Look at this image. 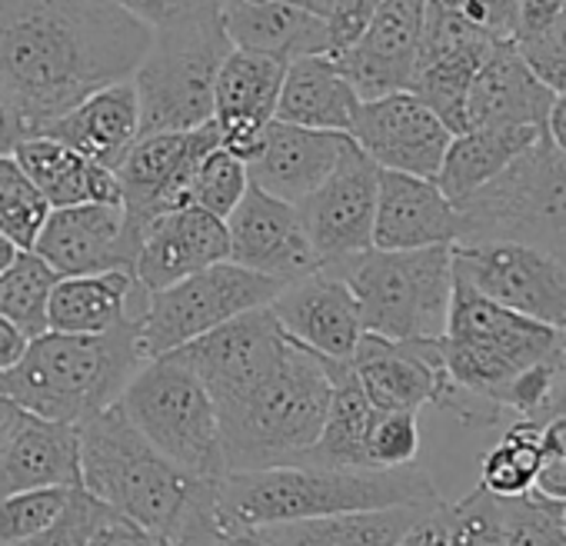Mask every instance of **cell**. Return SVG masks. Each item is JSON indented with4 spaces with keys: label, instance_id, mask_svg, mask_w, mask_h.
<instances>
[{
    "label": "cell",
    "instance_id": "1",
    "mask_svg": "<svg viewBox=\"0 0 566 546\" xmlns=\"http://www.w3.org/2000/svg\"><path fill=\"white\" fill-rule=\"evenodd\" d=\"M154 31L117 0H0V84L28 137L94 91L127 81Z\"/></svg>",
    "mask_w": 566,
    "mask_h": 546
},
{
    "label": "cell",
    "instance_id": "2",
    "mask_svg": "<svg viewBox=\"0 0 566 546\" xmlns=\"http://www.w3.org/2000/svg\"><path fill=\"white\" fill-rule=\"evenodd\" d=\"M447 384L433 407L463 427H496L503 413L530 420L566 367V330L513 314L453 277L440 337Z\"/></svg>",
    "mask_w": 566,
    "mask_h": 546
},
{
    "label": "cell",
    "instance_id": "3",
    "mask_svg": "<svg viewBox=\"0 0 566 546\" xmlns=\"http://www.w3.org/2000/svg\"><path fill=\"white\" fill-rule=\"evenodd\" d=\"M430 473L410 466H321L283 463L263 470H230L213 486V516L227 533L294 523L354 510L403 503H440Z\"/></svg>",
    "mask_w": 566,
    "mask_h": 546
},
{
    "label": "cell",
    "instance_id": "4",
    "mask_svg": "<svg viewBox=\"0 0 566 546\" xmlns=\"http://www.w3.org/2000/svg\"><path fill=\"white\" fill-rule=\"evenodd\" d=\"M140 364L137 317L101 334L44 330L11 370L0 374V393L28 413L81 427L120 400Z\"/></svg>",
    "mask_w": 566,
    "mask_h": 546
},
{
    "label": "cell",
    "instance_id": "5",
    "mask_svg": "<svg viewBox=\"0 0 566 546\" xmlns=\"http://www.w3.org/2000/svg\"><path fill=\"white\" fill-rule=\"evenodd\" d=\"M327 407L331 374L324 357L291 340L270 377L217 407L227 473L297 463L317 443Z\"/></svg>",
    "mask_w": 566,
    "mask_h": 546
},
{
    "label": "cell",
    "instance_id": "6",
    "mask_svg": "<svg viewBox=\"0 0 566 546\" xmlns=\"http://www.w3.org/2000/svg\"><path fill=\"white\" fill-rule=\"evenodd\" d=\"M81 437V486L107 510L137 526L174 536L190 503L210 486L170 456H164L120 410L111 403L77 427Z\"/></svg>",
    "mask_w": 566,
    "mask_h": 546
},
{
    "label": "cell",
    "instance_id": "7",
    "mask_svg": "<svg viewBox=\"0 0 566 546\" xmlns=\"http://www.w3.org/2000/svg\"><path fill=\"white\" fill-rule=\"evenodd\" d=\"M350 284L367 334L390 340H437L453 297V243L417 250L370 246L334 263Z\"/></svg>",
    "mask_w": 566,
    "mask_h": 546
},
{
    "label": "cell",
    "instance_id": "8",
    "mask_svg": "<svg viewBox=\"0 0 566 546\" xmlns=\"http://www.w3.org/2000/svg\"><path fill=\"white\" fill-rule=\"evenodd\" d=\"M460 240H520L566 263V150L546 134L457 203Z\"/></svg>",
    "mask_w": 566,
    "mask_h": 546
},
{
    "label": "cell",
    "instance_id": "9",
    "mask_svg": "<svg viewBox=\"0 0 566 546\" xmlns=\"http://www.w3.org/2000/svg\"><path fill=\"white\" fill-rule=\"evenodd\" d=\"M230 41L217 14L187 18L154 31V41L130 74L140 104V134L193 130L213 120V84Z\"/></svg>",
    "mask_w": 566,
    "mask_h": 546
},
{
    "label": "cell",
    "instance_id": "10",
    "mask_svg": "<svg viewBox=\"0 0 566 546\" xmlns=\"http://www.w3.org/2000/svg\"><path fill=\"white\" fill-rule=\"evenodd\" d=\"M117 403L130 423L190 476L217 483L227 473L217 407L200 377L174 354L144 360Z\"/></svg>",
    "mask_w": 566,
    "mask_h": 546
},
{
    "label": "cell",
    "instance_id": "11",
    "mask_svg": "<svg viewBox=\"0 0 566 546\" xmlns=\"http://www.w3.org/2000/svg\"><path fill=\"white\" fill-rule=\"evenodd\" d=\"M283 281L276 277H263V273L223 260L164 291H154L147 294V304L137 317L140 357H164L247 311L270 307Z\"/></svg>",
    "mask_w": 566,
    "mask_h": 546
},
{
    "label": "cell",
    "instance_id": "12",
    "mask_svg": "<svg viewBox=\"0 0 566 546\" xmlns=\"http://www.w3.org/2000/svg\"><path fill=\"white\" fill-rule=\"evenodd\" d=\"M453 277L486 301L566 330V263L520 240L453 243Z\"/></svg>",
    "mask_w": 566,
    "mask_h": 546
},
{
    "label": "cell",
    "instance_id": "13",
    "mask_svg": "<svg viewBox=\"0 0 566 546\" xmlns=\"http://www.w3.org/2000/svg\"><path fill=\"white\" fill-rule=\"evenodd\" d=\"M287 347L291 337L280 330L273 311L256 307L170 354L200 377L213 407H223L270 377Z\"/></svg>",
    "mask_w": 566,
    "mask_h": 546
},
{
    "label": "cell",
    "instance_id": "14",
    "mask_svg": "<svg viewBox=\"0 0 566 546\" xmlns=\"http://www.w3.org/2000/svg\"><path fill=\"white\" fill-rule=\"evenodd\" d=\"M506 41L490 38L453 11L427 0V21L420 38L410 94H417L453 134L467 130V94L483 61Z\"/></svg>",
    "mask_w": 566,
    "mask_h": 546
},
{
    "label": "cell",
    "instance_id": "15",
    "mask_svg": "<svg viewBox=\"0 0 566 546\" xmlns=\"http://www.w3.org/2000/svg\"><path fill=\"white\" fill-rule=\"evenodd\" d=\"M380 167L350 140L331 177L297 203L307 240L321 266H334L374 246Z\"/></svg>",
    "mask_w": 566,
    "mask_h": 546
},
{
    "label": "cell",
    "instance_id": "16",
    "mask_svg": "<svg viewBox=\"0 0 566 546\" xmlns=\"http://www.w3.org/2000/svg\"><path fill=\"white\" fill-rule=\"evenodd\" d=\"M453 130L410 91L360 101L350 140L380 167L413 177H437Z\"/></svg>",
    "mask_w": 566,
    "mask_h": 546
},
{
    "label": "cell",
    "instance_id": "17",
    "mask_svg": "<svg viewBox=\"0 0 566 546\" xmlns=\"http://www.w3.org/2000/svg\"><path fill=\"white\" fill-rule=\"evenodd\" d=\"M270 311L283 334L324 360H350L364 337L357 297L331 266H317L283 284Z\"/></svg>",
    "mask_w": 566,
    "mask_h": 546
},
{
    "label": "cell",
    "instance_id": "18",
    "mask_svg": "<svg viewBox=\"0 0 566 546\" xmlns=\"http://www.w3.org/2000/svg\"><path fill=\"white\" fill-rule=\"evenodd\" d=\"M223 223L230 237V260L253 273H263V277L291 284L321 266L297 203L270 197L253 183L243 190L240 203Z\"/></svg>",
    "mask_w": 566,
    "mask_h": 546
},
{
    "label": "cell",
    "instance_id": "19",
    "mask_svg": "<svg viewBox=\"0 0 566 546\" xmlns=\"http://www.w3.org/2000/svg\"><path fill=\"white\" fill-rule=\"evenodd\" d=\"M427 21V0H377L360 38L334 54L360 101L410 91Z\"/></svg>",
    "mask_w": 566,
    "mask_h": 546
},
{
    "label": "cell",
    "instance_id": "20",
    "mask_svg": "<svg viewBox=\"0 0 566 546\" xmlns=\"http://www.w3.org/2000/svg\"><path fill=\"white\" fill-rule=\"evenodd\" d=\"M347 147L350 134L311 130L273 117L243 164L253 187L287 203H301L331 177Z\"/></svg>",
    "mask_w": 566,
    "mask_h": 546
},
{
    "label": "cell",
    "instance_id": "21",
    "mask_svg": "<svg viewBox=\"0 0 566 546\" xmlns=\"http://www.w3.org/2000/svg\"><path fill=\"white\" fill-rule=\"evenodd\" d=\"M350 370L377 410L420 413L427 403H437L447 384L440 337L437 340H390V337L364 330L350 357Z\"/></svg>",
    "mask_w": 566,
    "mask_h": 546
},
{
    "label": "cell",
    "instance_id": "22",
    "mask_svg": "<svg viewBox=\"0 0 566 546\" xmlns=\"http://www.w3.org/2000/svg\"><path fill=\"white\" fill-rule=\"evenodd\" d=\"M230 260L227 223L193 203L160 213L140 237L134 253V277L147 294L164 291L197 270Z\"/></svg>",
    "mask_w": 566,
    "mask_h": 546
},
{
    "label": "cell",
    "instance_id": "23",
    "mask_svg": "<svg viewBox=\"0 0 566 546\" xmlns=\"http://www.w3.org/2000/svg\"><path fill=\"white\" fill-rule=\"evenodd\" d=\"M283 71L287 61L270 54L230 48L223 57L213 84V124L220 130V144L237 157H247L263 127L276 117Z\"/></svg>",
    "mask_w": 566,
    "mask_h": 546
},
{
    "label": "cell",
    "instance_id": "24",
    "mask_svg": "<svg viewBox=\"0 0 566 546\" xmlns=\"http://www.w3.org/2000/svg\"><path fill=\"white\" fill-rule=\"evenodd\" d=\"M460 240V210L430 177L380 170L374 246L417 250Z\"/></svg>",
    "mask_w": 566,
    "mask_h": 546
},
{
    "label": "cell",
    "instance_id": "25",
    "mask_svg": "<svg viewBox=\"0 0 566 546\" xmlns=\"http://www.w3.org/2000/svg\"><path fill=\"white\" fill-rule=\"evenodd\" d=\"M57 277L127 266L120 203H77L48 213L34 246Z\"/></svg>",
    "mask_w": 566,
    "mask_h": 546
},
{
    "label": "cell",
    "instance_id": "26",
    "mask_svg": "<svg viewBox=\"0 0 566 546\" xmlns=\"http://www.w3.org/2000/svg\"><path fill=\"white\" fill-rule=\"evenodd\" d=\"M41 486H81V437L74 423L21 410L0 443V496Z\"/></svg>",
    "mask_w": 566,
    "mask_h": 546
},
{
    "label": "cell",
    "instance_id": "27",
    "mask_svg": "<svg viewBox=\"0 0 566 546\" xmlns=\"http://www.w3.org/2000/svg\"><path fill=\"white\" fill-rule=\"evenodd\" d=\"M556 94L523 64L513 41L500 44L476 71L467 94L470 127H536L546 130Z\"/></svg>",
    "mask_w": 566,
    "mask_h": 546
},
{
    "label": "cell",
    "instance_id": "28",
    "mask_svg": "<svg viewBox=\"0 0 566 546\" xmlns=\"http://www.w3.org/2000/svg\"><path fill=\"white\" fill-rule=\"evenodd\" d=\"M38 134H48L67 144L71 150L84 154L87 160L117 170L130 144L140 137V104H137L134 81L127 77L94 91L67 114L44 124Z\"/></svg>",
    "mask_w": 566,
    "mask_h": 546
},
{
    "label": "cell",
    "instance_id": "29",
    "mask_svg": "<svg viewBox=\"0 0 566 546\" xmlns=\"http://www.w3.org/2000/svg\"><path fill=\"white\" fill-rule=\"evenodd\" d=\"M220 24L237 51L297 61L311 54H331L327 24L283 0H223Z\"/></svg>",
    "mask_w": 566,
    "mask_h": 546
},
{
    "label": "cell",
    "instance_id": "30",
    "mask_svg": "<svg viewBox=\"0 0 566 546\" xmlns=\"http://www.w3.org/2000/svg\"><path fill=\"white\" fill-rule=\"evenodd\" d=\"M144 304H147V291L140 287L130 266L57 277L48 304V330L101 334L130 317H140Z\"/></svg>",
    "mask_w": 566,
    "mask_h": 546
},
{
    "label": "cell",
    "instance_id": "31",
    "mask_svg": "<svg viewBox=\"0 0 566 546\" xmlns=\"http://www.w3.org/2000/svg\"><path fill=\"white\" fill-rule=\"evenodd\" d=\"M357 111H360V97L354 84L344 77L334 54H311V57L287 61L276 97V120L311 127V130L350 134Z\"/></svg>",
    "mask_w": 566,
    "mask_h": 546
},
{
    "label": "cell",
    "instance_id": "32",
    "mask_svg": "<svg viewBox=\"0 0 566 546\" xmlns=\"http://www.w3.org/2000/svg\"><path fill=\"white\" fill-rule=\"evenodd\" d=\"M14 160L44 193L51 210L77 203H120L117 170L87 160L84 154L71 150L67 144L48 134L24 137L14 147Z\"/></svg>",
    "mask_w": 566,
    "mask_h": 546
},
{
    "label": "cell",
    "instance_id": "33",
    "mask_svg": "<svg viewBox=\"0 0 566 546\" xmlns=\"http://www.w3.org/2000/svg\"><path fill=\"white\" fill-rule=\"evenodd\" d=\"M443 503V500H440ZM440 503H403L380 510H354L294 523L256 526L270 546H397L403 533Z\"/></svg>",
    "mask_w": 566,
    "mask_h": 546
},
{
    "label": "cell",
    "instance_id": "34",
    "mask_svg": "<svg viewBox=\"0 0 566 546\" xmlns=\"http://www.w3.org/2000/svg\"><path fill=\"white\" fill-rule=\"evenodd\" d=\"M543 134L546 130L536 127H470L463 134H453L433 180L453 203H460L496 174H503Z\"/></svg>",
    "mask_w": 566,
    "mask_h": 546
},
{
    "label": "cell",
    "instance_id": "35",
    "mask_svg": "<svg viewBox=\"0 0 566 546\" xmlns=\"http://www.w3.org/2000/svg\"><path fill=\"white\" fill-rule=\"evenodd\" d=\"M331 374V407L317 443L297 463L321 466H370L367 463V430L377 407L367 400L360 380L350 370V360H324Z\"/></svg>",
    "mask_w": 566,
    "mask_h": 546
},
{
    "label": "cell",
    "instance_id": "36",
    "mask_svg": "<svg viewBox=\"0 0 566 546\" xmlns=\"http://www.w3.org/2000/svg\"><path fill=\"white\" fill-rule=\"evenodd\" d=\"M57 284V273L34 253L18 250L14 260L0 270V317L21 327L31 340L48 330V304Z\"/></svg>",
    "mask_w": 566,
    "mask_h": 546
},
{
    "label": "cell",
    "instance_id": "37",
    "mask_svg": "<svg viewBox=\"0 0 566 546\" xmlns=\"http://www.w3.org/2000/svg\"><path fill=\"white\" fill-rule=\"evenodd\" d=\"M539 463V423L513 420L493 450H486L480 463V486L493 496H520L530 493Z\"/></svg>",
    "mask_w": 566,
    "mask_h": 546
},
{
    "label": "cell",
    "instance_id": "38",
    "mask_svg": "<svg viewBox=\"0 0 566 546\" xmlns=\"http://www.w3.org/2000/svg\"><path fill=\"white\" fill-rule=\"evenodd\" d=\"M51 203L34 187V180L21 170L14 154L0 157V233H4L18 250H31Z\"/></svg>",
    "mask_w": 566,
    "mask_h": 546
},
{
    "label": "cell",
    "instance_id": "39",
    "mask_svg": "<svg viewBox=\"0 0 566 546\" xmlns=\"http://www.w3.org/2000/svg\"><path fill=\"white\" fill-rule=\"evenodd\" d=\"M447 546H506L503 496H493L480 483L457 503H440Z\"/></svg>",
    "mask_w": 566,
    "mask_h": 546
},
{
    "label": "cell",
    "instance_id": "40",
    "mask_svg": "<svg viewBox=\"0 0 566 546\" xmlns=\"http://www.w3.org/2000/svg\"><path fill=\"white\" fill-rule=\"evenodd\" d=\"M250 187L247 177V164L243 157H237L233 150H227L223 144H217L213 150L203 154V160L197 164L193 177H190V190L187 200L220 220L230 217V210L240 203L243 190Z\"/></svg>",
    "mask_w": 566,
    "mask_h": 546
},
{
    "label": "cell",
    "instance_id": "41",
    "mask_svg": "<svg viewBox=\"0 0 566 546\" xmlns=\"http://www.w3.org/2000/svg\"><path fill=\"white\" fill-rule=\"evenodd\" d=\"M74 486H41L0 496V546L24 543L38 533H44L51 523L61 519V513L71 503Z\"/></svg>",
    "mask_w": 566,
    "mask_h": 546
},
{
    "label": "cell",
    "instance_id": "42",
    "mask_svg": "<svg viewBox=\"0 0 566 546\" xmlns=\"http://www.w3.org/2000/svg\"><path fill=\"white\" fill-rule=\"evenodd\" d=\"M506 546H566L563 503L543 500L533 490L503 496Z\"/></svg>",
    "mask_w": 566,
    "mask_h": 546
},
{
    "label": "cell",
    "instance_id": "43",
    "mask_svg": "<svg viewBox=\"0 0 566 546\" xmlns=\"http://www.w3.org/2000/svg\"><path fill=\"white\" fill-rule=\"evenodd\" d=\"M420 453V427L410 410H377L367 430V463L380 470L410 466Z\"/></svg>",
    "mask_w": 566,
    "mask_h": 546
},
{
    "label": "cell",
    "instance_id": "44",
    "mask_svg": "<svg viewBox=\"0 0 566 546\" xmlns=\"http://www.w3.org/2000/svg\"><path fill=\"white\" fill-rule=\"evenodd\" d=\"M513 48L523 64L539 77V84H546L553 94L566 91V11H559L543 28L513 38Z\"/></svg>",
    "mask_w": 566,
    "mask_h": 546
},
{
    "label": "cell",
    "instance_id": "45",
    "mask_svg": "<svg viewBox=\"0 0 566 546\" xmlns=\"http://www.w3.org/2000/svg\"><path fill=\"white\" fill-rule=\"evenodd\" d=\"M530 490L543 500L566 503V417L539 423V463Z\"/></svg>",
    "mask_w": 566,
    "mask_h": 546
},
{
    "label": "cell",
    "instance_id": "46",
    "mask_svg": "<svg viewBox=\"0 0 566 546\" xmlns=\"http://www.w3.org/2000/svg\"><path fill=\"white\" fill-rule=\"evenodd\" d=\"M101 513H104V503L94 500L84 486H74L71 503L57 523H51L44 533H38L24 543H11V546H87V536H91L94 523L101 519Z\"/></svg>",
    "mask_w": 566,
    "mask_h": 546
},
{
    "label": "cell",
    "instance_id": "47",
    "mask_svg": "<svg viewBox=\"0 0 566 546\" xmlns=\"http://www.w3.org/2000/svg\"><path fill=\"white\" fill-rule=\"evenodd\" d=\"M437 4L496 41L516 38V0H437Z\"/></svg>",
    "mask_w": 566,
    "mask_h": 546
},
{
    "label": "cell",
    "instance_id": "48",
    "mask_svg": "<svg viewBox=\"0 0 566 546\" xmlns=\"http://www.w3.org/2000/svg\"><path fill=\"white\" fill-rule=\"evenodd\" d=\"M117 4L137 21H144L150 31H157L187 18L217 14L223 8V0H117Z\"/></svg>",
    "mask_w": 566,
    "mask_h": 546
},
{
    "label": "cell",
    "instance_id": "49",
    "mask_svg": "<svg viewBox=\"0 0 566 546\" xmlns=\"http://www.w3.org/2000/svg\"><path fill=\"white\" fill-rule=\"evenodd\" d=\"M213 486L210 483L187 510V516L180 519L177 533L170 536L174 546H227V529L217 523L213 516Z\"/></svg>",
    "mask_w": 566,
    "mask_h": 546
},
{
    "label": "cell",
    "instance_id": "50",
    "mask_svg": "<svg viewBox=\"0 0 566 546\" xmlns=\"http://www.w3.org/2000/svg\"><path fill=\"white\" fill-rule=\"evenodd\" d=\"M87 546H174V539L150 533V529L137 526L134 519L104 506L101 519L94 523V529L87 536Z\"/></svg>",
    "mask_w": 566,
    "mask_h": 546
},
{
    "label": "cell",
    "instance_id": "51",
    "mask_svg": "<svg viewBox=\"0 0 566 546\" xmlns=\"http://www.w3.org/2000/svg\"><path fill=\"white\" fill-rule=\"evenodd\" d=\"M28 137V120L18 107V101L11 97V91L0 84V157L14 154V147Z\"/></svg>",
    "mask_w": 566,
    "mask_h": 546
},
{
    "label": "cell",
    "instance_id": "52",
    "mask_svg": "<svg viewBox=\"0 0 566 546\" xmlns=\"http://www.w3.org/2000/svg\"><path fill=\"white\" fill-rule=\"evenodd\" d=\"M559 11H566V0H516V38L543 28Z\"/></svg>",
    "mask_w": 566,
    "mask_h": 546
},
{
    "label": "cell",
    "instance_id": "53",
    "mask_svg": "<svg viewBox=\"0 0 566 546\" xmlns=\"http://www.w3.org/2000/svg\"><path fill=\"white\" fill-rule=\"evenodd\" d=\"M28 344H31V337L21 327H14L8 317H0V374L11 370L24 357Z\"/></svg>",
    "mask_w": 566,
    "mask_h": 546
},
{
    "label": "cell",
    "instance_id": "54",
    "mask_svg": "<svg viewBox=\"0 0 566 546\" xmlns=\"http://www.w3.org/2000/svg\"><path fill=\"white\" fill-rule=\"evenodd\" d=\"M397 546H447L443 543V523H440V506H433L420 523H413Z\"/></svg>",
    "mask_w": 566,
    "mask_h": 546
},
{
    "label": "cell",
    "instance_id": "55",
    "mask_svg": "<svg viewBox=\"0 0 566 546\" xmlns=\"http://www.w3.org/2000/svg\"><path fill=\"white\" fill-rule=\"evenodd\" d=\"M549 417H566V367L553 377V384H549V390H546L539 410H536L530 420H533V423H543V420H549Z\"/></svg>",
    "mask_w": 566,
    "mask_h": 546
},
{
    "label": "cell",
    "instance_id": "56",
    "mask_svg": "<svg viewBox=\"0 0 566 546\" xmlns=\"http://www.w3.org/2000/svg\"><path fill=\"white\" fill-rule=\"evenodd\" d=\"M546 137L559 150H566V91L556 94V101H553V111H549V120H546Z\"/></svg>",
    "mask_w": 566,
    "mask_h": 546
},
{
    "label": "cell",
    "instance_id": "57",
    "mask_svg": "<svg viewBox=\"0 0 566 546\" xmlns=\"http://www.w3.org/2000/svg\"><path fill=\"white\" fill-rule=\"evenodd\" d=\"M18 417H21V407H18L11 397L0 393V443H4V437H8L11 427L18 423Z\"/></svg>",
    "mask_w": 566,
    "mask_h": 546
},
{
    "label": "cell",
    "instance_id": "58",
    "mask_svg": "<svg viewBox=\"0 0 566 546\" xmlns=\"http://www.w3.org/2000/svg\"><path fill=\"white\" fill-rule=\"evenodd\" d=\"M227 546H270L256 529H237V533H227Z\"/></svg>",
    "mask_w": 566,
    "mask_h": 546
},
{
    "label": "cell",
    "instance_id": "59",
    "mask_svg": "<svg viewBox=\"0 0 566 546\" xmlns=\"http://www.w3.org/2000/svg\"><path fill=\"white\" fill-rule=\"evenodd\" d=\"M14 253H18V246H14L4 233H0V270H4V266L14 260Z\"/></svg>",
    "mask_w": 566,
    "mask_h": 546
},
{
    "label": "cell",
    "instance_id": "60",
    "mask_svg": "<svg viewBox=\"0 0 566 546\" xmlns=\"http://www.w3.org/2000/svg\"><path fill=\"white\" fill-rule=\"evenodd\" d=\"M563 523H566V503H563Z\"/></svg>",
    "mask_w": 566,
    "mask_h": 546
}]
</instances>
